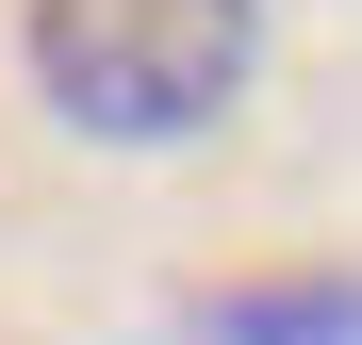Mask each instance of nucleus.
I'll use <instances>...</instances> for the list:
<instances>
[{
    "instance_id": "2",
    "label": "nucleus",
    "mask_w": 362,
    "mask_h": 345,
    "mask_svg": "<svg viewBox=\"0 0 362 345\" xmlns=\"http://www.w3.org/2000/svg\"><path fill=\"white\" fill-rule=\"evenodd\" d=\"M181 345H362V263H296V279H230L181 313Z\"/></svg>"
},
{
    "instance_id": "1",
    "label": "nucleus",
    "mask_w": 362,
    "mask_h": 345,
    "mask_svg": "<svg viewBox=\"0 0 362 345\" xmlns=\"http://www.w3.org/2000/svg\"><path fill=\"white\" fill-rule=\"evenodd\" d=\"M17 66L83 148H198L264 83V0H17Z\"/></svg>"
}]
</instances>
